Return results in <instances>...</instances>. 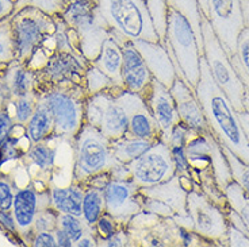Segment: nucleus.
I'll return each mask as SVG.
<instances>
[{"instance_id":"nucleus-1","label":"nucleus","mask_w":249,"mask_h":247,"mask_svg":"<svg viewBox=\"0 0 249 247\" xmlns=\"http://www.w3.org/2000/svg\"><path fill=\"white\" fill-rule=\"evenodd\" d=\"M195 93L218 142L249 165V142L243 124L231 100L213 79L205 57L200 58V77Z\"/></svg>"},{"instance_id":"nucleus-2","label":"nucleus","mask_w":249,"mask_h":247,"mask_svg":"<svg viewBox=\"0 0 249 247\" xmlns=\"http://www.w3.org/2000/svg\"><path fill=\"white\" fill-rule=\"evenodd\" d=\"M38 103L46 107L54 122L53 139L73 145L84 124L88 93L83 85L62 82L38 89Z\"/></svg>"},{"instance_id":"nucleus-3","label":"nucleus","mask_w":249,"mask_h":247,"mask_svg":"<svg viewBox=\"0 0 249 247\" xmlns=\"http://www.w3.org/2000/svg\"><path fill=\"white\" fill-rule=\"evenodd\" d=\"M110 35L117 42H160L145 0H95Z\"/></svg>"},{"instance_id":"nucleus-4","label":"nucleus","mask_w":249,"mask_h":247,"mask_svg":"<svg viewBox=\"0 0 249 247\" xmlns=\"http://www.w3.org/2000/svg\"><path fill=\"white\" fill-rule=\"evenodd\" d=\"M161 44L168 50L178 77L195 89L200 77V58L203 53L188 19L172 7H168L167 33Z\"/></svg>"},{"instance_id":"nucleus-5","label":"nucleus","mask_w":249,"mask_h":247,"mask_svg":"<svg viewBox=\"0 0 249 247\" xmlns=\"http://www.w3.org/2000/svg\"><path fill=\"white\" fill-rule=\"evenodd\" d=\"M110 142L96 127L84 122L72 145L75 150L72 181L86 184L93 176L111 172L124 165L114 157Z\"/></svg>"},{"instance_id":"nucleus-6","label":"nucleus","mask_w":249,"mask_h":247,"mask_svg":"<svg viewBox=\"0 0 249 247\" xmlns=\"http://www.w3.org/2000/svg\"><path fill=\"white\" fill-rule=\"evenodd\" d=\"M10 25L13 30L15 60L26 65L57 30L54 16L34 6H25L14 11L10 16Z\"/></svg>"},{"instance_id":"nucleus-7","label":"nucleus","mask_w":249,"mask_h":247,"mask_svg":"<svg viewBox=\"0 0 249 247\" xmlns=\"http://www.w3.org/2000/svg\"><path fill=\"white\" fill-rule=\"evenodd\" d=\"M61 18L69 29L75 31L79 50L88 62L99 56L102 45L110 35L106 22L100 16L95 0H72L69 1Z\"/></svg>"},{"instance_id":"nucleus-8","label":"nucleus","mask_w":249,"mask_h":247,"mask_svg":"<svg viewBox=\"0 0 249 247\" xmlns=\"http://www.w3.org/2000/svg\"><path fill=\"white\" fill-rule=\"evenodd\" d=\"M200 29L203 41V57L209 65L213 79L231 100L234 110L237 112L244 111V84L219 42L210 20L203 15H200Z\"/></svg>"},{"instance_id":"nucleus-9","label":"nucleus","mask_w":249,"mask_h":247,"mask_svg":"<svg viewBox=\"0 0 249 247\" xmlns=\"http://www.w3.org/2000/svg\"><path fill=\"white\" fill-rule=\"evenodd\" d=\"M119 89L124 88L105 89L86 100L84 122L96 127L110 141L122 138L127 131V115L118 99Z\"/></svg>"},{"instance_id":"nucleus-10","label":"nucleus","mask_w":249,"mask_h":247,"mask_svg":"<svg viewBox=\"0 0 249 247\" xmlns=\"http://www.w3.org/2000/svg\"><path fill=\"white\" fill-rule=\"evenodd\" d=\"M130 247H183L181 227L174 219L141 211L127 224Z\"/></svg>"},{"instance_id":"nucleus-11","label":"nucleus","mask_w":249,"mask_h":247,"mask_svg":"<svg viewBox=\"0 0 249 247\" xmlns=\"http://www.w3.org/2000/svg\"><path fill=\"white\" fill-rule=\"evenodd\" d=\"M187 211L193 220V231L213 246H228L226 212L198 189L187 195Z\"/></svg>"},{"instance_id":"nucleus-12","label":"nucleus","mask_w":249,"mask_h":247,"mask_svg":"<svg viewBox=\"0 0 249 247\" xmlns=\"http://www.w3.org/2000/svg\"><path fill=\"white\" fill-rule=\"evenodd\" d=\"M130 180L138 188H149L168 181L176 174L174 158L168 143L155 142L141 157L126 165Z\"/></svg>"},{"instance_id":"nucleus-13","label":"nucleus","mask_w":249,"mask_h":247,"mask_svg":"<svg viewBox=\"0 0 249 247\" xmlns=\"http://www.w3.org/2000/svg\"><path fill=\"white\" fill-rule=\"evenodd\" d=\"M187 195L188 191L181 185L178 174L165 182L138 189V198L143 211L171 219L188 216Z\"/></svg>"},{"instance_id":"nucleus-14","label":"nucleus","mask_w":249,"mask_h":247,"mask_svg":"<svg viewBox=\"0 0 249 247\" xmlns=\"http://www.w3.org/2000/svg\"><path fill=\"white\" fill-rule=\"evenodd\" d=\"M89 62L80 53L54 51L37 73V91L62 82H73L84 87L86 72Z\"/></svg>"},{"instance_id":"nucleus-15","label":"nucleus","mask_w":249,"mask_h":247,"mask_svg":"<svg viewBox=\"0 0 249 247\" xmlns=\"http://www.w3.org/2000/svg\"><path fill=\"white\" fill-rule=\"evenodd\" d=\"M207 6L209 20L226 54H236L237 38L244 29L240 0H207Z\"/></svg>"},{"instance_id":"nucleus-16","label":"nucleus","mask_w":249,"mask_h":247,"mask_svg":"<svg viewBox=\"0 0 249 247\" xmlns=\"http://www.w3.org/2000/svg\"><path fill=\"white\" fill-rule=\"evenodd\" d=\"M138 185L130 179H110L103 186L105 210L122 227H127L133 217L143 210L138 198Z\"/></svg>"},{"instance_id":"nucleus-17","label":"nucleus","mask_w":249,"mask_h":247,"mask_svg":"<svg viewBox=\"0 0 249 247\" xmlns=\"http://www.w3.org/2000/svg\"><path fill=\"white\" fill-rule=\"evenodd\" d=\"M52 207L49 188L44 191H38L36 185L25 186L15 191L14 203L11 212H13L15 226H17V235L22 238V241L27 245L30 238L31 227L34 224L36 217Z\"/></svg>"},{"instance_id":"nucleus-18","label":"nucleus","mask_w":249,"mask_h":247,"mask_svg":"<svg viewBox=\"0 0 249 247\" xmlns=\"http://www.w3.org/2000/svg\"><path fill=\"white\" fill-rule=\"evenodd\" d=\"M118 99L127 115V131L124 136L140 138L152 142L161 139L159 124L140 95L129 92L126 89H119Z\"/></svg>"},{"instance_id":"nucleus-19","label":"nucleus","mask_w":249,"mask_h":247,"mask_svg":"<svg viewBox=\"0 0 249 247\" xmlns=\"http://www.w3.org/2000/svg\"><path fill=\"white\" fill-rule=\"evenodd\" d=\"M155 120L159 124L162 142L168 143L171 134L176 124L180 123V117L175 105V100L168 87L162 85L156 79L152 80L146 96L143 98Z\"/></svg>"},{"instance_id":"nucleus-20","label":"nucleus","mask_w":249,"mask_h":247,"mask_svg":"<svg viewBox=\"0 0 249 247\" xmlns=\"http://www.w3.org/2000/svg\"><path fill=\"white\" fill-rule=\"evenodd\" d=\"M122 50V82L126 91L145 98L149 91L153 76L142 56L134 48L133 42L124 41L118 44Z\"/></svg>"},{"instance_id":"nucleus-21","label":"nucleus","mask_w":249,"mask_h":247,"mask_svg":"<svg viewBox=\"0 0 249 247\" xmlns=\"http://www.w3.org/2000/svg\"><path fill=\"white\" fill-rule=\"evenodd\" d=\"M169 91L174 96L175 105L181 123L198 132H206L210 130L202 105L196 98L195 89L191 85H188L184 80L176 77Z\"/></svg>"},{"instance_id":"nucleus-22","label":"nucleus","mask_w":249,"mask_h":247,"mask_svg":"<svg viewBox=\"0 0 249 247\" xmlns=\"http://www.w3.org/2000/svg\"><path fill=\"white\" fill-rule=\"evenodd\" d=\"M133 45L145 60L153 79L160 81L165 87H172L178 74L167 48L161 42L149 41H133Z\"/></svg>"},{"instance_id":"nucleus-23","label":"nucleus","mask_w":249,"mask_h":247,"mask_svg":"<svg viewBox=\"0 0 249 247\" xmlns=\"http://www.w3.org/2000/svg\"><path fill=\"white\" fill-rule=\"evenodd\" d=\"M0 82L10 104L11 100L37 91V73L29 65L14 60L0 68Z\"/></svg>"},{"instance_id":"nucleus-24","label":"nucleus","mask_w":249,"mask_h":247,"mask_svg":"<svg viewBox=\"0 0 249 247\" xmlns=\"http://www.w3.org/2000/svg\"><path fill=\"white\" fill-rule=\"evenodd\" d=\"M84 184L72 181L68 186H56L49 182L52 208L58 214H69L75 216H81V203L84 196Z\"/></svg>"},{"instance_id":"nucleus-25","label":"nucleus","mask_w":249,"mask_h":247,"mask_svg":"<svg viewBox=\"0 0 249 247\" xmlns=\"http://www.w3.org/2000/svg\"><path fill=\"white\" fill-rule=\"evenodd\" d=\"M93 66L102 70L103 73L107 74L119 88H124V82H122V50L111 37H108L102 45L99 56L96 60H93Z\"/></svg>"},{"instance_id":"nucleus-26","label":"nucleus","mask_w":249,"mask_h":247,"mask_svg":"<svg viewBox=\"0 0 249 247\" xmlns=\"http://www.w3.org/2000/svg\"><path fill=\"white\" fill-rule=\"evenodd\" d=\"M54 122L50 112L46 107L38 103L36 111L26 124V135L31 143L45 142V141H54Z\"/></svg>"},{"instance_id":"nucleus-27","label":"nucleus","mask_w":249,"mask_h":247,"mask_svg":"<svg viewBox=\"0 0 249 247\" xmlns=\"http://www.w3.org/2000/svg\"><path fill=\"white\" fill-rule=\"evenodd\" d=\"M157 142V141H156ZM155 142L146 141V139H140V138H130V136H122L118 139H114L110 142L114 157L121 162V164H130L150 148V146Z\"/></svg>"},{"instance_id":"nucleus-28","label":"nucleus","mask_w":249,"mask_h":247,"mask_svg":"<svg viewBox=\"0 0 249 247\" xmlns=\"http://www.w3.org/2000/svg\"><path fill=\"white\" fill-rule=\"evenodd\" d=\"M105 212H106V210H105L103 189L98 188V186L86 185L83 203H81V217H83V220L87 223L88 226L95 229V224Z\"/></svg>"},{"instance_id":"nucleus-29","label":"nucleus","mask_w":249,"mask_h":247,"mask_svg":"<svg viewBox=\"0 0 249 247\" xmlns=\"http://www.w3.org/2000/svg\"><path fill=\"white\" fill-rule=\"evenodd\" d=\"M50 141L45 142L31 143L30 148L23 155V158L30 161L33 165L39 169L41 174H45L48 179L52 176V172L54 169V162H56L57 148L49 146Z\"/></svg>"},{"instance_id":"nucleus-30","label":"nucleus","mask_w":249,"mask_h":247,"mask_svg":"<svg viewBox=\"0 0 249 247\" xmlns=\"http://www.w3.org/2000/svg\"><path fill=\"white\" fill-rule=\"evenodd\" d=\"M38 105V93L37 91L30 93H26L23 96H19L17 99L10 101L7 107L8 112L11 114L14 119V123L19 126H25L30 120L33 114L36 111Z\"/></svg>"},{"instance_id":"nucleus-31","label":"nucleus","mask_w":249,"mask_h":247,"mask_svg":"<svg viewBox=\"0 0 249 247\" xmlns=\"http://www.w3.org/2000/svg\"><path fill=\"white\" fill-rule=\"evenodd\" d=\"M210 145H212V148H210V157H212L213 166H214L215 179H217L219 188L224 191L226 185L231 181H233L231 167H229L228 160L225 157V153L224 150H222L221 143L218 142L217 138L214 136L213 132H210Z\"/></svg>"},{"instance_id":"nucleus-32","label":"nucleus","mask_w":249,"mask_h":247,"mask_svg":"<svg viewBox=\"0 0 249 247\" xmlns=\"http://www.w3.org/2000/svg\"><path fill=\"white\" fill-rule=\"evenodd\" d=\"M224 193L229 207L240 215L249 232V195L237 184L234 180L226 185Z\"/></svg>"},{"instance_id":"nucleus-33","label":"nucleus","mask_w":249,"mask_h":247,"mask_svg":"<svg viewBox=\"0 0 249 247\" xmlns=\"http://www.w3.org/2000/svg\"><path fill=\"white\" fill-rule=\"evenodd\" d=\"M167 6L180 11L193 26L195 37L199 45L200 51L203 53V41H202V29H200V11L198 0H167Z\"/></svg>"},{"instance_id":"nucleus-34","label":"nucleus","mask_w":249,"mask_h":247,"mask_svg":"<svg viewBox=\"0 0 249 247\" xmlns=\"http://www.w3.org/2000/svg\"><path fill=\"white\" fill-rule=\"evenodd\" d=\"M57 227H60L62 231H65L69 235V238L73 241V245L83 235H86L87 232H95V229L88 226L87 223L83 220V217L69 215V214H58Z\"/></svg>"},{"instance_id":"nucleus-35","label":"nucleus","mask_w":249,"mask_h":247,"mask_svg":"<svg viewBox=\"0 0 249 247\" xmlns=\"http://www.w3.org/2000/svg\"><path fill=\"white\" fill-rule=\"evenodd\" d=\"M117 87L118 85L107 74L103 73L96 66H93L92 64H88L86 80H84V88L87 91L88 96L100 92V91H105V89H112Z\"/></svg>"},{"instance_id":"nucleus-36","label":"nucleus","mask_w":249,"mask_h":247,"mask_svg":"<svg viewBox=\"0 0 249 247\" xmlns=\"http://www.w3.org/2000/svg\"><path fill=\"white\" fill-rule=\"evenodd\" d=\"M15 60V46L10 18L0 22V68Z\"/></svg>"},{"instance_id":"nucleus-37","label":"nucleus","mask_w":249,"mask_h":247,"mask_svg":"<svg viewBox=\"0 0 249 247\" xmlns=\"http://www.w3.org/2000/svg\"><path fill=\"white\" fill-rule=\"evenodd\" d=\"M222 150L231 167V177L249 195V165L243 162L238 157L233 154L231 150H228L224 146H222Z\"/></svg>"},{"instance_id":"nucleus-38","label":"nucleus","mask_w":249,"mask_h":247,"mask_svg":"<svg viewBox=\"0 0 249 247\" xmlns=\"http://www.w3.org/2000/svg\"><path fill=\"white\" fill-rule=\"evenodd\" d=\"M145 1L149 8L150 16L155 23L160 42H162L165 39V33H167V13H168L167 0H145Z\"/></svg>"},{"instance_id":"nucleus-39","label":"nucleus","mask_w":249,"mask_h":247,"mask_svg":"<svg viewBox=\"0 0 249 247\" xmlns=\"http://www.w3.org/2000/svg\"><path fill=\"white\" fill-rule=\"evenodd\" d=\"M69 1L72 0H17L15 11L25 6H34L52 16H58L65 11Z\"/></svg>"},{"instance_id":"nucleus-40","label":"nucleus","mask_w":249,"mask_h":247,"mask_svg":"<svg viewBox=\"0 0 249 247\" xmlns=\"http://www.w3.org/2000/svg\"><path fill=\"white\" fill-rule=\"evenodd\" d=\"M57 216H58V212L56 210H53L52 207L48 210L42 211L34 220V224L31 227L30 238L27 241V245L30 242L31 236L37 232H42V231H54L57 229Z\"/></svg>"},{"instance_id":"nucleus-41","label":"nucleus","mask_w":249,"mask_h":247,"mask_svg":"<svg viewBox=\"0 0 249 247\" xmlns=\"http://www.w3.org/2000/svg\"><path fill=\"white\" fill-rule=\"evenodd\" d=\"M15 191L11 177L0 173V211H11Z\"/></svg>"},{"instance_id":"nucleus-42","label":"nucleus","mask_w":249,"mask_h":247,"mask_svg":"<svg viewBox=\"0 0 249 247\" xmlns=\"http://www.w3.org/2000/svg\"><path fill=\"white\" fill-rule=\"evenodd\" d=\"M119 229H122V226L119 224L115 219L110 216L108 214H103L99 217V220L95 224V234L96 239H107L111 235H114Z\"/></svg>"},{"instance_id":"nucleus-43","label":"nucleus","mask_w":249,"mask_h":247,"mask_svg":"<svg viewBox=\"0 0 249 247\" xmlns=\"http://www.w3.org/2000/svg\"><path fill=\"white\" fill-rule=\"evenodd\" d=\"M236 54L243 65L245 73L249 77V27H244L238 34Z\"/></svg>"},{"instance_id":"nucleus-44","label":"nucleus","mask_w":249,"mask_h":247,"mask_svg":"<svg viewBox=\"0 0 249 247\" xmlns=\"http://www.w3.org/2000/svg\"><path fill=\"white\" fill-rule=\"evenodd\" d=\"M98 247H130V238L126 227L119 229L107 239H98Z\"/></svg>"},{"instance_id":"nucleus-45","label":"nucleus","mask_w":249,"mask_h":247,"mask_svg":"<svg viewBox=\"0 0 249 247\" xmlns=\"http://www.w3.org/2000/svg\"><path fill=\"white\" fill-rule=\"evenodd\" d=\"M14 126H15V123H14V119L11 114L8 112V110L7 108L0 110V148L10 138Z\"/></svg>"},{"instance_id":"nucleus-46","label":"nucleus","mask_w":249,"mask_h":247,"mask_svg":"<svg viewBox=\"0 0 249 247\" xmlns=\"http://www.w3.org/2000/svg\"><path fill=\"white\" fill-rule=\"evenodd\" d=\"M228 246L249 247V236L234 226H228Z\"/></svg>"},{"instance_id":"nucleus-47","label":"nucleus","mask_w":249,"mask_h":247,"mask_svg":"<svg viewBox=\"0 0 249 247\" xmlns=\"http://www.w3.org/2000/svg\"><path fill=\"white\" fill-rule=\"evenodd\" d=\"M29 245L34 247H57L54 231H42L34 234L31 236Z\"/></svg>"},{"instance_id":"nucleus-48","label":"nucleus","mask_w":249,"mask_h":247,"mask_svg":"<svg viewBox=\"0 0 249 247\" xmlns=\"http://www.w3.org/2000/svg\"><path fill=\"white\" fill-rule=\"evenodd\" d=\"M17 0H0V22L10 18L15 11Z\"/></svg>"},{"instance_id":"nucleus-49","label":"nucleus","mask_w":249,"mask_h":247,"mask_svg":"<svg viewBox=\"0 0 249 247\" xmlns=\"http://www.w3.org/2000/svg\"><path fill=\"white\" fill-rule=\"evenodd\" d=\"M73 247H98V239L95 232H87L83 235L80 239L75 242Z\"/></svg>"},{"instance_id":"nucleus-50","label":"nucleus","mask_w":249,"mask_h":247,"mask_svg":"<svg viewBox=\"0 0 249 247\" xmlns=\"http://www.w3.org/2000/svg\"><path fill=\"white\" fill-rule=\"evenodd\" d=\"M0 222L7 230L17 234V226H15V220H14L11 211H0Z\"/></svg>"},{"instance_id":"nucleus-51","label":"nucleus","mask_w":249,"mask_h":247,"mask_svg":"<svg viewBox=\"0 0 249 247\" xmlns=\"http://www.w3.org/2000/svg\"><path fill=\"white\" fill-rule=\"evenodd\" d=\"M54 236H56L57 247H73V241L69 238V235L62 231L60 227L54 230Z\"/></svg>"},{"instance_id":"nucleus-52","label":"nucleus","mask_w":249,"mask_h":247,"mask_svg":"<svg viewBox=\"0 0 249 247\" xmlns=\"http://www.w3.org/2000/svg\"><path fill=\"white\" fill-rule=\"evenodd\" d=\"M237 116L240 119V122L243 124V129L245 131V135L248 138V142H249V114L247 111H241V112H237Z\"/></svg>"},{"instance_id":"nucleus-53","label":"nucleus","mask_w":249,"mask_h":247,"mask_svg":"<svg viewBox=\"0 0 249 247\" xmlns=\"http://www.w3.org/2000/svg\"><path fill=\"white\" fill-rule=\"evenodd\" d=\"M241 13H243L244 27H249V0H240Z\"/></svg>"},{"instance_id":"nucleus-54","label":"nucleus","mask_w":249,"mask_h":247,"mask_svg":"<svg viewBox=\"0 0 249 247\" xmlns=\"http://www.w3.org/2000/svg\"><path fill=\"white\" fill-rule=\"evenodd\" d=\"M7 107H8V99H7L6 93H4L3 85L0 82V110H4Z\"/></svg>"},{"instance_id":"nucleus-55","label":"nucleus","mask_w":249,"mask_h":247,"mask_svg":"<svg viewBox=\"0 0 249 247\" xmlns=\"http://www.w3.org/2000/svg\"><path fill=\"white\" fill-rule=\"evenodd\" d=\"M245 93H244V111L249 114V85H245Z\"/></svg>"}]
</instances>
